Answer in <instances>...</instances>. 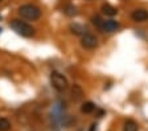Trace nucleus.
<instances>
[{"label":"nucleus","mask_w":148,"mask_h":131,"mask_svg":"<svg viewBox=\"0 0 148 131\" xmlns=\"http://www.w3.org/2000/svg\"><path fill=\"white\" fill-rule=\"evenodd\" d=\"M11 28L18 34V36H21V37H32L34 34V28L32 25H29L28 23L23 21L20 19H13L11 21Z\"/></svg>","instance_id":"1"},{"label":"nucleus","mask_w":148,"mask_h":131,"mask_svg":"<svg viewBox=\"0 0 148 131\" xmlns=\"http://www.w3.org/2000/svg\"><path fill=\"white\" fill-rule=\"evenodd\" d=\"M18 15L21 16L23 19L36 21L41 17V10L34 4H24L18 8Z\"/></svg>","instance_id":"2"},{"label":"nucleus","mask_w":148,"mask_h":131,"mask_svg":"<svg viewBox=\"0 0 148 131\" xmlns=\"http://www.w3.org/2000/svg\"><path fill=\"white\" fill-rule=\"evenodd\" d=\"M50 84L54 87L58 93H64L68 90L69 87V82L68 78L65 77L64 74H61L60 72H52L50 73Z\"/></svg>","instance_id":"3"},{"label":"nucleus","mask_w":148,"mask_h":131,"mask_svg":"<svg viewBox=\"0 0 148 131\" xmlns=\"http://www.w3.org/2000/svg\"><path fill=\"white\" fill-rule=\"evenodd\" d=\"M81 45H82L85 49H94L98 45V38L91 33H85L81 37Z\"/></svg>","instance_id":"4"},{"label":"nucleus","mask_w":148,"mask_h":131,"mask_svg":"<svg viewBox=\"0 0 148 131\" xmlns=\"http://www.w3.org/2000/svg\"><path fill=\"white\" fill-rule=\"evenodd\" d=\"M120 27V24L116 21V20H103L99 31L105 32V33H112V32L118 31Z\"/></svg>","instance_id":"5"},{"label":"nucleus","mask_w":148,"mask_h":131,"mask_svg":"<svg viewBox=\"0 0 148 131\" xmlns=\"http://www.w3.org/2000/svg\"><path fill=\"white\" fill-rule=\"evenodd\" d=\"M131 19L135 23H144L148 20V11L144 8H138L131 13Z\"/></svg>","instance_id":"6"},{"label":"nucleus","mask_w":148,"mask_h":131,"mask_svg":"<svg viewBox=\"0 0 148 131\" xmlns=\"http://www.w3.org/2000/svg\"><path fill=\"white\" fill-rule=\"evenodd\" d=\"M101 10H102V12L105 13L106 16H110V17H112V16L118 15V10L115 8V7L111 5V4H103Z\"/></svg>","instance_id":"7"},{"label":"nucleus","mask_w":148,"mask_h":131,"mask_svg":"<svg viewBox=\"0 0 148 131\" xmlns=\"http://www.w3.org/2000/svg\"><path fill=\"white\" fill-rule=\"evenodd\" d=\"M82 95H83L82 87L79 85H73V87H71V98L74 101H79L82 98Z\"/></svg>","instance_id":"8"},{"label":"nucleus","mask_w":148,"mask_h":131,"mask_svg":"<svg viewBox=\"0 0 148 131\" xmlns=\"http://www.w3.org/2000/svg\"><path fill=\"white\" fill-rule=\"evenodd\" d=\"M139 130V126L135 121L132 119H128V121L124 122L123 125V131H138Z\"/></svg>","instance_id":"9"},{"label":"nucleus","mask_w":148,"mask_h":131,"mask_svg":"<svg viewBox=\"0 0 148 131\" xmlns=\"http://www.w3.org/2000/svg\"><path fill=\"white\" fill-rule=\"evenodd\" d=\"M70 31H71V33H73V34H81V36H83L85 33H87V32H86V27L79 25V24L70 25Z\"/></svg>","instance_id":"10"},{"label":"nucleus","mask_w":148,"mask_h":131,"mask_svg":"<svg viewBox=\"0 0 148 131\" xmlns=\"http://www.w3.org/2000/svg\"><path fill=\"white\" fill-rule=\"evenodd\" d=\"M97 109V106H95V103H92V102H85L82 105V107H81V111L83 112V114H90V112H92L94 110Z\"/></svg>","instance_id":"11"},{"label":"nucleus","mask_w":148,"mask_h":131,"mask_svg":"<svg viewBox=\"0 0 148 131\" xmlns=\"http://www.w3.org/2000/svg\"><path fill=\"white\" fill-rule=\"evenodd\" d=\"M64 12H65V15H68V16H75L77 15V8L74 5H71V4H69V5H66L64 8Z\"/></svg>","instance_id":"12"},{"label":"nucleus","mask_w":148,"mask_h":131,"mask_svg":"<svg viewBox=\"0 0 148 131\" xmlns=\"http://www.w3.org/2000/svg\"><path fill=\"white\" fill-rule=\"evenodd\" d=\"M11 128V122L7 118H0V131H8Z\"/></svg>","instance_id":"13"},{"label":"nucleus","mask_w":148,"mask_h":131,"mask_svg":"<svg viewBox=\"0 0 148 131\" xmlns=\"http://www.w3.org/2000/svg\"><path fill=\"white\" fill-rule=\"evenodd\" d=\"M91 21H92V24H94L97 28L99 29V28H101V25H102V23H103V19H102L101 16H92Z\"/></svg>","instance_id":"14"},{"label":"nucleus","mask_w":148,"mask_h":131,"mask_svg":"<svg viewBox=\"0 0 148 131\" xmlns=\"http://www.w3.org/2000/svg\"><path fill=\"white\" fill-rule=\"evenodd\" d=\"M90 131H97V125H95V123H92V125H91V128H90Z\"/></svg>","instance_id":"15"},{"label":"nucleus","mask_w":148,"mask_h":131,"mask_svg":"<svg viewBox=\"0 0 148 131\" xmlns=\"http://www.w3.org/2000/svg\"><path fill=\"white\" fill-rule=\"evenodd\" d=\"M1 32H3V29H1V28H0V33H1Z\"/></svg>","instance_id":"16"},{"label":"nucleus","mask_w":148,"mask_h":131,"mask_svg":"<svg viewBox=\"0 0 148 131\" xmlns=\"http://www.w3.org/2000/svg\"><path fill=\"white\" fill-rule=\"evenodd\" d=\"M0 19H1V16H0Z\"/></svg>","instance_id":"17"},{"label":"nucleus","mask_w":148,"mask_h":131,"mask_svg":"<svg viewBox=\"0 0 148 131\" xmlns=\"http://www.w3.org/2000/svg\"><path fill=\"white\" fill-rule=\"evenodd\" d=\"M0 1H1V0H0Z\"/></svg>","instance_id":"18"}]
</instances>
